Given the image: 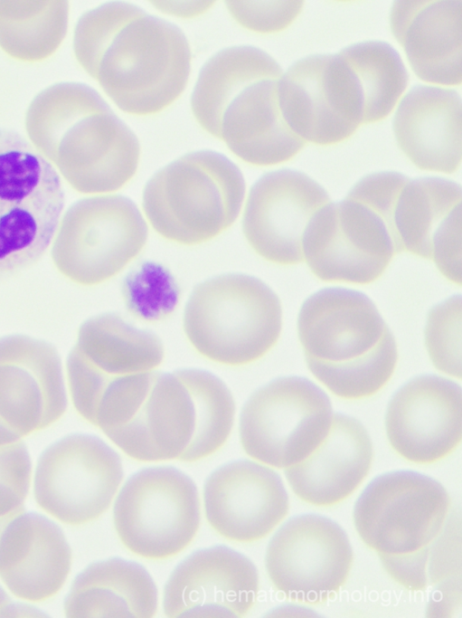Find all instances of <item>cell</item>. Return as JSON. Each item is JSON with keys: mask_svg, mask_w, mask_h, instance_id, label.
<instances>
[{"mask_svg": "<svg viewBox=\"0 0 462 618\" xmlns=\"http://www.w3.org/2000/svg\"><path fill=\"white\" fill-rule=\"evenodd\" d=\"M461 187L441 177L407 178L397 197L393 226L398 252L432 261L461 285Z\"/></svg>", "mask_w": 462, "mask_h": 618, "instance_id": "cell-21", "label": "cell"}, {"mask_svg": "<svg viewBox=\"0 0 462 618\" xmlns=\"http://www.w3.org/2000/svg\"><path fill=\"white\" fill-rule=\"evenodd\" d=\"M66 408L56 348L24 335L0 338V445L50 426Z\"/></svg>", "mask_w": 462, "mask_h": 618, "instance_id": "cell-16", "label": "cell"}, {"mask_svg": "<svg viewBox=\"0 0 462 618\" xmlns=\"http://www.w3.org/2000/svg\"><path fill=\"white\" fill-rule=\"evenodd\" d=\"M63 204L53 166L21 135L0 128V282L43 256Z\"/></svg>", "mask_w": 462, "mask_h": 618, "instance_id": "cell-9", "label": "cell"}, {"mask_svg": "<svg viewBox=\"0 0 462 618\" xmlns=\"http://www.w3.org/2000/svg\"><path fill=\"white\" fill-rule=\"evenodd\" d=\"M393 132L401 151L418 168L456 172L462 157L460 96L442 87H413L397 108Z\"/></svg>", "mask_w": 462, "mask_h": 618, "instance_id": "cell-26", "label": "cell"}, {"mask_svg": "<svg viewBox=\"0 0 462 618\" xmlns=\"http://www.w3.org/2000/svg\"><path fill=\"white\" fill-rule=\"evenodd\" d=\"M67 1H0V48L14 59L41 62L66 36Z\"/></svg>", "mask_w": 462, "mask_h": 618, "instance_id": "cell-29", "label": "cell"}, {"mask_svg": "<svg viewBox=\"0 0 462 618\" xmlns=\"http://www.w3.org/2000/svg\"><path fill=\"white\" fill-rule=\"evenodd\" d=\"M201 522L194 481L170 466L143 469L117 494L113 523L121 543L146 559H165L184 550Z\"/></svg>", "mask_w": 462, "mask_h": 618, "instance_id": "cell-10", "label": "cell"}, {"mask_svg": "<svg viewBox=\"0 0 462 618\" xmlns=\"http://www.w3.org/2000/svg\"><path fill=\"white\" fill-rule=\"evenodd\" d=\"M71 566V550L62 530L41 514H21L1 537L0 577L20 599L52 597L64 585Z\"/></svg>", "mask_w": 462, "mask_h": 618, "instance_id": "cell-24", "label": "cell"}, {"mask_svg": "<svg viewBox=\"0 0 462 618\" xmlns=\"http://www.w3.org/2000/svg\"><path fill=\"white\" fill-rule=\"evenodd\" d=\"M158 11L180 18H193L206 13L214 1H151Z\"/></svg>", "mask_w": 462, "mask_h": 618, "instance_id": "cell-36", "label": "cell"}, {"mask_svg": "<svg viewBox=\"0 0 462 618\" xmlns=\"http://www.w3.org/2000/svg\"><path fill=\"white\" fill-rule=\"evenodd\" d=\"M126 303L132 312L146 320L169 315L178 300L177 287L162 266L147 262L126 279Z\"/></svg>", "mask_w": 462, "mask_h": 618, "instance_id": "cell-33", "label": "cell"}, {"mask_svg": "<svg viewBox=\"0 0 462 618\" xmlns=\"http://www.w3.org/2000/svg\"><path fill=\"white\" fill-rule=\"evenodd\" d=\"M425 342L437 369L461 378V297L453 296L429 313Z\"/></svg>", "mask_w": 462, "mask_h": 618, "instance_id": "cell-32", "label": "cell"}, {"mask_svg": "<svg viewBox=\"0 0 462 618\" xmlns=\"http://www.w3.org/2000/svg\"><path fill=\"white\" fill-rule=\"evenodd\" d=\"M297 335L309 371L340 398L375 395L395 370V339L362 292L326 288L314 293L299 310Z\"/></svg>", "mask_w": 462, "mask_h": 618, "instance_id": "cell-4", "label": "cell"}, {"mask_svg": "<svg viewBox=\"0 0 462 618\" xmlns=\"http://www.w3.org/2000/svg\"><path fill=\"white\" fill-rule=\"evenodd\" d=\"M146 223L127 197L118 195L81 199L60 220L52 258L74 283L93 286L120 272L144 248Z\"/></svg>", "mask_w": 462, "mask_h": 618, "instance_id": "cell-11", "label": "cell"}, {"mask_svg": "<svg viewBox=\"0 0 462 618\" xmlns=\"http://www.w3.org/2000/svg\"><path fill=\"white\" fill-rule=\"evenodd\" d=\"M124 478L121 459L101 439L71 434L49 446L34 475V498L58 520L80 526L110 507Z\"/></svg>", "mask_w": 462, "mask_h": 618, "instance_id": "cell-13", "label": "cell"}, {"mask_svg": "<svg viewBox=\"0 0 462 618\" xmlns=\"http://www.w3.org/2000/svg\"><path fill=\"white\" fill-rule=\"evenodd\" d=\"M157 603V588L147 570L113 557L95 562L77 575L64 601V613L71 618H150Z\"/></svg>", "mask_w": 462, "mask_h": 618, "instance_id": "cell-28", "label": "cell"}, {"mask_svg": "<svg viewBox=\"0 0 462 618\" xmlns=\"http://www.w3.org/2000/svg\"><path fill=\"white\" fill-rule=\"evenodd\" d=\"M232 18L243 28L262 34L285 30L302 11L303 1H225Z\"/></svg>", "mask_w": 462, "mask_h": 618, "instance_id": "cell-35", "label": "cell"}, {"mask_svg": "<svg viewBox=\"0 0 462 618\" xmlns=\"http://www.w3.org/2000/svg\"><path fill=\"white\" fill-rule=\"evenodd\" d=\"M37 609L12 602L9 595L0 586V617L42 616Z\"/></svg>", "mask_w": 462, "mask_h": 618, "instance_id": "cell-37", "label": "cell"}, {"mask_svg": "<svg viewBox=\"0 0 462 618\" xmlns=\"http://www.w3.org/2000/svg\"><path fill=\"white\" fill-rule=\"evenodd\" d=\"M330 202L326 191L302 172L266 173L249 192L242 219L244 236L252 250L269 262L301 263L305 233Z\"/></svg>", "mask_w": 462, "mask_h": 618, "instance_id": "cell-17", "label": "cell"}, {"mask_svg": "<svg viewBox=\"0 0 462 618\" xmlns=\"http://www.w3.org/2000/svg\"><path fill=\"white\" fill-rule=\"evenodd\" d=\"M339 55L352 71L363 99V124L380 121L394 109L409 75L398 52L387 43L352 44Z\"/></svg>", "mask_w": 462, "mask_h": 618, "instance_id": "cell-30", "label": "cell"}, {"mask_svg": "<svg viewBox=\"0 0 462 618\" xmlns=\"http://www.w3.org/2000/svg\"><path fill=\"white\" fill-rule=\"evenodd\" d=\"M184 383L196 412V428L180 461L195 462L211 456L227 442L234 422L235 403L227 385L209 372L174 371Z\"/></svg>", "mask_w": 462, "mask_h": 618, "instance_id": "cell-31", "label": "cell"}, {"mask_svg": "<svg viewBox=\"0 0 462 618\" xmlns=\"http://www.w3.org/2000/svg\"><path fill=\"white\" fill-rule=\"evenodd\" d=\"M390 25L420 80L437 85L461 84V0L396 1Z\"/></svg>", "mask_w": 462, "mask_h": 618, "instance_id": "cell-23", "label": "cell"}, {"mask_svg": "<svg viewBox=\"0 0 462 618\" xmlns=\"http://www.w3.org/2000/svg\"><path fill=\"white\" fill-rule=\"evenodd\" d=\"M279 64L250 45L222 49L202 67L191 95L201 128L242 161L257 166L292 159L306 145L279 107Z\"/></svg>", "mask_w": 462, "mask_h": 618, "instance_id": "cell-2", "label": "cell"}, {"mask_svg": "<svg viewBox=\"0 0 462 618\" xmlns=\"http://www.w3.org/2000/svg\"><path fill=\"white\" fill-rule=\"evenodd\" d=\"M193 347L205 358L240 366L263 357L278 342L282 309L277 294L246 274H223L198 284L184 312Z\"/></svg>", "mask_w": 462, "mask_h": 618, "instance_id": "cell-8", "label": "cell"}, {"mask_svg": "<svg viewBox=\"0 0 462 618\" xmlns=\"http://www.w3.org/2000/svg\"><path fill=\"white\" fill-rule=\"evenodd\" d=\"M385 429L391 448L410 462L430 464L446 458L461 442L460 386L437 376L410 380L390 401Z\"/></svg>", "mask_w": 462, "mask_h": 618, "instance_id": "cell-19", "label": "cell"}, {"mask_svg": "<svg viewBox=\"0 0 462 618\" xmlns=\"http://www.w3.org/2000/svg\"><path fill=\"white\" fill-rule=\"evenodd\" d=\"M278 101L291 130L315 145L343 142L363 125L361 91L339 53L293 63L280 79Z\"/></svg>", "mask_w": 462, "mask_h": 618, "instance_id": "cell-14", "label": "cell"}, {"mask_svg": "<svg viewBox=\"0 0 462 618\" xmlns=\"http://www.w3.org/2000/svg\"><path fill=\"white\" fill-rule=\"evenodd\" d=\"M395 194L380 175L360 179L339 203H328L309 223L304 261L326 282L365 285L378 280L398 253Z\"/></svg>", "mask_w": 462, "mask_h": 618, "instance_id": "cell-6", "label": "cell"}, {"mask_svg": "<svg viewBox=\"0 0 462 618\" xmlns=\"http://www.w3.org/2000/svg\"><path fill=\"white\" fill-rule=\"evenodd\" d=\"M82 69L124 112L149 116L183 93L191 70V48L175 24L125 2L84 13L73 35Z\"/></svg>", "mask_w": 462, "mask_h": 618, "instance_id": "cell-1", "label": "cell"}, {"mask_svg": "<svg viewBox=\"0 0 462 618\" xmlns=\"http://www.w3.org/2000/svg\"><path fill=\"white\" fill-rule=\"evenodd\" d=\"M371 438L355 418L333 414L327 434L304 460L285 469L293 492L303 501L330 507L351 496L370 471Z\"/></svg>", "mask_w": 462, "mask_h": 618, "instance_id": "cell-22", "label": "cell"}, {"mask_svg": "<svg viewBox=\"0 0 462 618\" xmlns=\"http://www.w3.org/2000/svg\"><path fill=\"white\" fill-rule=\"evenodd\" d=\"M239 167L212 150L182 156L146 184L142 206L153 229L167 241L197 245L236 221L245 195Z\"/></svg>", "mask_w": 462, "mask_h": 618, "instance_id": "cell-7", "label": "cell"}, {"mask_svg": "<svg viewBox=\"0 0 462 618\" xmlns=\"http://www.w3.org/2000/svg\"><path fill=\"white\" fill-rule=\"evenodd\" d=\"M195 428V407L184 383L174 372H157L134 416L104 433L131 459L157 462L180 461L192 443Z\"/></svg>", "mask_w": 462, "mask_h": 618, "instance_id": "cell-25", "label": "cell"}, {"mask_svg": "<svg viewBox=\"0 0 462 618\" xmlns=\"http://www.w3.org/2000/svg\"><path fill=\"white\" fill-rule=\"evenodd\" d=\"M354 552L344 529L330 518L307 514L287 521L271 537L265 567L273 585L294 601L325 602L345 584Z\"/></svg>", "mask_w": 462, "mask_h": 618, "instance_id": "cell-15", "label": "cell"}, {"mask_svg": "<svg viewBox=\"0 0 462 618\" xmlns=\"http://www.w3.org/2000/svg\"><path fill=\"white\" fill-rule=\"evenodd\" d=\"M25 128L33 146L82 194H107L135 176L140 145L136 134L92 88L52 85L30 103Z\"/></svg>", "mask_w": 462, "mask_h": 618, "instance_id": "cell-3", "label": "cell"}, {"mask_svg": "<svg viewBox=\"0 0 462 618\" xmlns=\"http://www.w3.org/2000/svg\"><path fill=\"white\" fill-rule=\"evenodd\" d=\"M451 507L447 490L424 474L399 471L374 479L357 499L355 529L401 585L420 589L430 546L440 536Z\"/></svg>", "mask_w": 462, "mask_h": 618, "instance_id": "cell-5", "label": "cell"}, {"mask_svg": "<svg viewBox=\"0 0 462 618\" xmlns=\"http://www.w3.org/2000/svg\"><path fill=\"white\" fill-rule=\"evenodd\" d=\"M165 356L161 340L115 313L92 317L79 328L67 369L104 380L152 372Z\"/></svg>", "mask_w": 462, "mask_h": 618, "instance_id": "cell-27", "label": "cell"}, {"mask_svg": "<svg viewBox=\"0 0 462 618\" xmlns=\"http://www.w3.org/2000/svg\"><path fill=\"white\" fill-rule=\"evenodd\" d=\"M31 480V460L25 444L0 445V539L9 523L25 512Z\"/></svg>", "mask_w": 462, "mask_h": 618, "instance_id": "cell-34", "label": "cell"}, {"mask_svg": "<svg viewBox=\"0 0 462 618\" xmlns=\"http://www.w3.org/2000/svg\"><path fill=\"white\" fill-rule=\"evenodd\" d=\"M333 418L326 394L306 378H278L257 390L240 417L245 453L267 466L286 469L307 457L324 440Z\"/></svg>", "mask_w": 462, "mask_h": 618, "instance_id": "cell-12", "label": "cell"}, {"mask_svg": "<svg viewBox=\"0 0 462 618\" xmlns=\"http://www.w3.org/2000/svg\"><path fill=\"white\" fill-rule=\"evenodd\" d=\"M259 588L255 565L226 546L197 550L169 575L163 596L167 617H231L246 615Z\"/></svg>", "mask_w": 462, "mask_h": 618, "instance_id": "cell-18", "label": "cell"}, {"mask_svg": "<svg viewBox=\"0 0 462 618\" xmlns=\"http://www.w3.org/2000/svg\"><path fill=\"white\" fill-rule=\"evenodd\" d=\"M203 500L211 528L238 543L267 537L289 509L278 474L251 461H236L216 469L204 482Z\"/></svg>", "mask_w": 462, "mask_h": 618, "instance_id": "cell-20", "label": "cell"}]
</instances>
